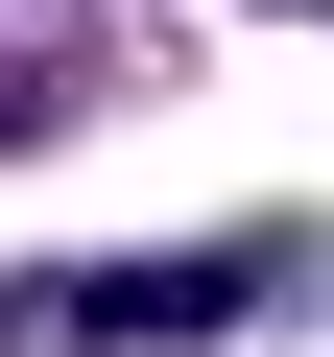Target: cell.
<instances>
[{"label":"cell","instance_id":"obj_1","mask_svg":"<svg viewBox=\"0 0 334 357\" xmlns=\"http://www.w3.org/2000/svg\"><path fill=\"white\" fill-rule=\"evenodd\" d=\"M119 96V0H0V143H48Z\"/></svg>","mask_w":334,"mask_h":357}]
</instances>
